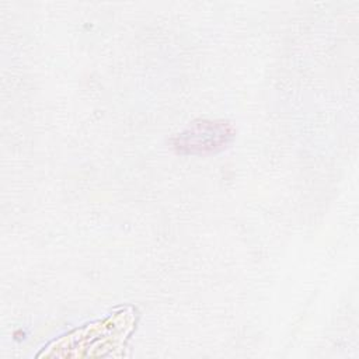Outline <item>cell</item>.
Returning a JSON list of instances; mask_svg holds the SVG:
<instances>
[{"label": "cell", "mask_w": 359, "mask_h": 359, "mask_svg": "<svg viewBox=\"0 0 359 359\" xmlns=\"http://www.w3.org/2000/svg\"><path fill=\"white\" fill-rule=\"evenodd\" d=\"M233 137V129L226 122L202 121L178 136L175 143L178 150L187 149L188 153L215 151L226 147Z\"/></svg>", "instance_id": "cell-1"}]
</instances>
